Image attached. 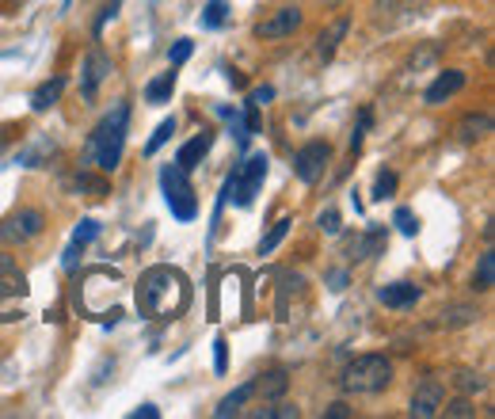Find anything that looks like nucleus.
Here are the masks:
<instances>
[{
	"instance_id": "nucleus-1",
	"label": "nucleus",
	"mask_w": 495,
	"mask_h": 419,
	"mask_svg": "<svg viewBox=\"0 0 495 419\" xmlns=\"http://www.w3.org/2000/svg\"><path fill=\"white\" fill-rule=\"evenodd\" d=\"M191 305V282L180 267L157 263L149 267L138 282V309L149 321H176Z\"/></svg>"
},
{
	"instance_id": "nucleus-2",
	"label": "nucleus",
	"mask_w": 495,
	"mask_h": 419,
	"mask_svg": "<svg viewBox=\"0 0 495 419\" xmlns=\"http://www.w3.org/2000/svg\"><path fill=\"white\" fill-rule=\"evenodd\" d=\"M126 126H130V103H115V111L96 126V134H92V141H88V153L96 157L99 172H115V168L122 164Z\"/></svg>"
},
{
	"instance_id": "nucleus-3",
	"label": "nucleus",
	"mask_w": 495,
	"mask_h": 419,
	"mask_svg": "<svg viewBox=\"0 0 495 419\" xmlns=\"http://www.w3.org/2000/svg\"><path fill=\"white\" fill-rule=\"evenodd\" d=\"M267 168H271V160H267V153H252V157H244L241 164L232 168V176L225 179V187H222V199H218V214H222V206L232 199L236 206H252L255 202V195H260V187H263V179H267ZM213 214V218H218Z\"/></svg>"
},
{
	"instance_id": "nucleus-4",
	"label": "nucleus",
	"mask_w": 495,
	"mask_h": 419,
	"mask_svg": "<svg viewBox=\"0 0 495 419\" xmlns=\"http://www.w3.org/2000/svg\"><path fill=\"white\" fill-rule=\"evenodd\" d=\"M389 382H393V363L385 354H358L343 370V389L347 393H381Z\"/></svg>"
},
{
	"instance_id": "nucleus-5",
	"label": "nucleus",
	"mask_w": 495,
	"mask_h": 419,
	"mask_svg": "<svg viewBox=\"0 0 495 419\" xmlns=\"http://www.w3.org/2000/svg\"><path fill=\"white\" fill-rule=\"evenodd\" d=\"M160 191H164V202L171 210V218L195 221L199 199H195V187H191V179H187V172H183L180 164H168L164 172H160Z\"/></svg>"
},
{
	"instance_id": "nucleus-6",
	"label": "nucleus",
	"mask_w": 495,
	"mask_h": 419,
	"mask_svg": "<svg viewBox=\"0 0 495 419\" xmlns=\"http://www.w3.org/2000/svg\"><path fill=\"white\" fill-rule=\"evenodd\" d=\"M328 160H332V145H328V141L301 145V149L294 153V176H297L301 183H316L320 176L328 172Z\"/></svg>"
},
{
	"instance_id": "nucleus-7",
	"label": "nucleus",
	"mask_w": 495,
	"mask_h": 419,
	"mask_svg": "<svg viewBox=\"0 0 495 419\" xmlns=\"http://www.w3.org/2000/svg\"><path fill=\"white\" fill-rule=\"evenodd\" d=\"M42 225H46L42 210H19V214H12L0 225V244H27L42 233Z\"/></svg>"
},
{
	"instance_id": "nucleus-8",
	"label": "nucleus",
	"mask_w": 495,
	"mask_h": 419,
	"mask_svg": "<svg viewBox=\"0 0 495 419\" xmlns=\"http://www.w3.org/2000/svg\"><path fill=\"white\" fill-rule=\"evenodd\" d=\"M442 404H446V385L438 382V377H423L412 393V408L407 412H412L416 419H430V415L442 412Z\"/></svg>"
},
{
	"instance_id": "nucleus-9",
	"label": "nucleus",
	"mask_w": 495,
	"mask_h": 419,
	"mask_svg": "<svg viewBox=\"0 0 495 419\" xmlns=\"http://www.w3.org/2000/svg\"><path fill=\"white\" fill-rule=\"evenodd\" d=\"M107 77H111V57H103L99 50H92L88 57H84V66H80V96L92 103L99 96V84Z\"/></svg>"
},
{
	"instance_id": "nucleus-10",
	"label": "nucleus",
	"mask_w": 495,
	"mask_h": 419,
	"mask_svg": "<svg viewBox=\"0 0 495 419\" xmlns=\"http://www.w3.org/2000/svg\"><path fill=\"white\" fill-rule=\"evenodd\" d=\"M301 27V12L290 5V8H278V12H271L260 27H255V35L260 38H267V42H274V38H286V35H294Z\"/></svg>"
},
{
	"instance_id": "nucleus-11",
	"label": "nucleus",
	"mask_w": 495,
	"mask_h": 419,
	"mask_svg": "<svg viewBox=\"0 0 495 419\" xmlns=\"http://www.w3.org/2000/svg\"><path fill=\"white\" fill-rule=\"evenodd\" d=\"M419 298H423V290L412 286V282H389V286L377 290V301L385 309H412Z\"/></svg>"
},
{
	"instance_id": "nucleus-12",
	"label": "nucleus",
	"mask_w": 495,
	"mask_h": 419,
	"mask_svg": "<svg viewBox=\"0 0 495 419\" xmlns=\"http://www.w3.org/2000/svg\"><path fill=\"white\" fill-rule=\"evenodd\" d=\"M465 80H469V77H465L461 69H446V73H438V80L427 88V103H430V107H438V103H446L449 96H458V92L465 88Z\"/></svg>"
},
{
	"instance_id": "nucleus-13",
	"label": "nucleus",
	"mask_w": 495,
	"mask_h": 419,
	"mask_svg": "<svg viewBox=\"0 0 495 419\" xmlns=\"http://www.w3.org/2000/svg\"><path fill=\"white\" fill-rule=\"evenodd\" d=\"M210 145H213V134H210V130L195 134V138H191V141L183 145V149L176 153V164L183 168V172H191V168H199V164H202V157L210 153Z\"/></svg>"
},
{
	"instance_id": "nucleus-14",
	"label": "nucleus",
	"mask_w": 495,
	"mask_h": 419,
	"mask_svg": "<svg viewBox=\"0 0 495 419\" xmlns=\"http://www.w3.org/2000/svg\"><path fill=\"white\" fill-rule=\"evenodd\" d=\"M347 31H351V19L343 15V19H335V24L316 38V54H320V61H332L335 57V50H339V42L347 38Z\"/></svg>"
},
{
	"instance_id": "nucleus-15",
	"label": "nucleus",
	"mask_w": 495,
	"mask_h": 419,
	"mask_svg": "<svg viewBox=\"0 0 495 419\" xmlns=\"http://www.w3.org/2000/svg\"><path fill=\"white\" fill-rule=\"evenodd\" d=\"M24 293H27V279L19 275V271H12V275H0V321H12V312L5 309V301L24 298Z\"/></svg>"
},
{
	"instance_id": "nucleus-16",
	"label": "nucleus",
	"mask_w": 495,
	"mask_h": 419,
	"mask_svg": "<svg viewBox=\"0 0 495 419\" xmlns=\"http://www.w3.org/2000/svg\"><path fill=\"white\" fill-rule=\"evenodd\" d=\"M61 92H66V77H54V80H46L42 88H35V96H31V111H50L54 103L61 99Z\"/></svg>"
},
{
	"instance_id": "nucleus-17",
	"label": "nucleus",
	"mask_w": 495,
	"mask_h": 419,
	"mask_svg": "<svg viewBox=\"0 0 495 419\" xmlns=\"http://www.w3.org/2000/svg\"><path fill=\"white\" fill-rule=\"evenodd\" d=\"M381 251H385V229H370V233H362L351 244V256L355 260H370V256H381Z\"/></svg>"
},
{
	"instance_id": "nucleus-18",
	"label": "nucleus",
	"mask_w": 495,
	"mask_h": 419,
	"mask_svg": "<svg viewBox=\"0 0 495 419\" xmlns=\"http://www.w3.org/2000/svg\"><path fill=\"white\" fill-rule=\"evenodd\" d=\"M171 92H176V73L168 69V73H160L145 84V103H168Z\"/></svg>"
},
{
	"instance_id": "nucleus-19",
	"label": "nucleus",
	"mask_w": 495,
	"mask_h": 419,
	"mask_svg": "<svg viewBox=\"0 0 495 419\" xmlns=\"http://www.w3.org/2000/svg\"><path fill=\"white\" fill-rule=\"evenodd\" d=\"M248 396H255V382H244L241 389H232V393L225 396V401H222L218 408H213V415H218V419H229V415H236V412L244 408V401H248Z\"/></svg>"
},
{
	"instance_id": "nucleus-20",
	"label": "nucleus",
	"mask_w": 495,
	"mask_h": 419,
	"mask_svg": "<svg viewBox=\"0 0 495 419\" xmlns=\"http://www.w3.org/2000/svg\"><path fill=\"white\" fill-rule=\"evenodd\" d=\"M491 286H495V251L488 248L484 256H480V263H477V271H472V290L488 293Z\"/></svg>"
},
{
	"instance_id": "nucleus-21",
	"label": "nucleus",
	"mask_w": 495,
	"mask_h": 419,
	"mask_svg": "<svg viewBox=\"0 0 495 419\" xmlns=\"http://www.w3.org/2000/svg\"><path fill=\"white\" fill-rule=\"evenodd\" d=\"M491 134V118L488 115H469V118H461V126H458V138L461 141H484Z\"/></svg>"
},
{
	"instance_id": "nucleus-22",
	"label": "nucleus",
	"mask_w": 495,
	"mask_h": 419,
	"mask_svg": "<svg viewBox=\"0 0 495 419\" xmlns=\"http://www.w3.org/2000/svg\"><path fill=\"white\" fill-rule=\"evenodd\" d=\"M286 385H290L286 370H271V373H263V382H255V389H260L267 401H278V396L286 393Z\"/></svg>"
},
{
	"instance_id": "nucleus-23",
	"label": "nucleus",
	"mask_w": 495,
	"mask_h": 419,
	"mask_svg": "<svg viewBox=\"0 0 495 419\" xmlns=\"http://www.w3.org/2000/svg\"><path fill=\"white\" fill-rule=\"evenodd\" d=\"M218 115L229 122V130H232V138H236V145H241V149H244V145H248V138H252V130H248V122L241 118V115H236L232 107H225V103H218Z\"/></svg>"
},
{
	"instance_id": "nucleus-24",
	"label": "nucleus",
	"mask_w": 495,
	"mask_h": 419,
	"mask_svg": "<svg viewBox=\"0 0 495 419\" xmlns=\"http://www.w3.org/2000/svg\"><path fill=\"white\" fill-rule=\"evenodd\" d=\"M290 225H294L290 218H278V221L271 225V233H267V237L260 240V256H271V251H274L278 244H283V237L290 233Z\"/></svg>"
},
{
	"instance_id": "nucleus-25",
	"label": "nucleus",
	"mask_w": 495,
	"mask_h": 419,
	"mask_svg": "<svg viewBox=\"0 0 495 419\" xmlns=\"http://www.w3.org/2000/svg\"><path fill=\"white\" fill-rule=\"evenodd\" d=\"M229 24V5L225 0H210L202 8V27H225Z\"/></svg>"
},
{
	"instance_id": "nucleus-26",
	"label": "nucleus",
	"mask_w": 495,
	"mask_h": 419,
	"mask_svg": "<svg viewBox=\"0 0 495 419\" xmlns=\"http://www.w3.org/2000/svg\"><path fill=\"white\" fill-rule=\"evenodd\" d=\"M171 134H176V118H164V122L157 126V130H153V138L145 141V157H153V153L160 149V145H164Z\"/></svg>"
},
{
	"instance_id": "nucleus-27",
	"label": "nucleus",
	"mask_w": 495,
	"mask_h": 419,
	"mask_svg": "<svg viewBox=\"0 0 495 419\" xmlns=\"http://www.w3.org/2000/svg\"><path fill=\"white\" fill-rule=\"evenodd\" d=\"M477 317H480L477 309H469V305H454V309H446V312H442V324L458 328V324H469V321H477Z\"/></svg>"
},
{
	"instance_id": "nucleus-28",
	"label": "nucleus",
	"mask_w": 495,
	"mask_h": 419,
	"mask_svg": "<svg viewBox=\"0 0 495 419\" xmlns=\"http://www.w3.org/2000/svg\"><path fill=\"white\" fill-rule=\"evenodd\" d=\"M191 54H195V42H191V38H176V42H171V50H168L171 69H176V66H183V61H187Z\"/></svg>"
},
{
	"instance_id": "nucleus-29",
	"label": "nucleus",
	"mask_w": 495,
	"mask_h": 419,
	"mask_svg": "<svg viewBox=\"0 0 495 419\" xmlns=\"http://www.w3.org/2000/svg\"><path fill=\"white\" fill-rule=\"evenodd\" d=\"M96 237H99V221H96V218H84V221L77 225V233H73V244L84 248V244H92Z\"/></svg>"
},
{
	"instance_id": "nucleus-30",
	"label": "nucleus",
	"mask_w": 495,
	"mask_h": 419,
	"mask_svg": "<svg viewBox=\"0 0 495 419\" xmlns=\"http://www.w3.org/2000/svg\"><path fill=\"white\" fill-rule=\"evenodd\" d=\"M393 225L400 229V233H404V237H416V229H419L416 214H412V210H407V206H400V210H397V214H393Z\"/></svg>"
},
{
	"instance_id": "nucleus-31",
	"label": "nucleus",
	"mask_w": 495,
	"mask_h": 419,
	"mask_svg": "<svg viewBox=\"0 0 495 419\" xmlns=\"http://www.w3.org/2000/svg\"><path fill=\"white\" fill-rule=\"evenodd\" d=\"M397 191V172H377V183H374V199H389Z\"/></svg>"
},
{
	"instance_id": "nucleus-32",
	"label": "nucleus",
	"mask_w": 495,
	"mask_h": 419,
	"mask_svg": "<svg viewBox=\"0 0 495 419\" xmlns=\"http://www.w3.org/2000/svg\"><path fill=\"white\" fill-rule=\"evenodd\" d=\"M458 389H465V393H484L488 389V377H480V373H458Z\"/></svg>"
},
{
	"instance_id": "nucleus-33",
	"label": "nucleus",
	"mask_w": 495,
	"mask_h": 419,
	"mask_svg": "<svg viewBox=\"0 0 495 419\" xmlns=\"http://www.w3.org/2000/svg\"><path fill=\"white\" fill-rule=\"evenodd\" d=\"M213 370H218V373L229 370V343H225V335L213 340Z\"/></svg>"
},
{
	"instance_id": "nucleus-34",
	"label": "nucleus",
	"mask_w": 495,
	"mask_h": 419,
	"mask_svg": "<svg viewBox=\"0 0 495 419\" xmlns=\"http://www.w3.org/2000/svg\"><path fill=\"white\" fill-rule=\"evenodd\" d=\"M255 415H263V419H297V408L294 404H274V408H260Z\"/></svg>"
},
{
	"instance_id": "nucleus-35",
	"label": "nucleus",
	"mask_w": 495,
	"mask_h": 419,
	"mask_svg": "<svg viewBox=\"0 0 495 419\" xmlns=\"http://www.w3.org/2000/svg\"><path fill=\"white\" fill-rule=\"evenodd\" d=\"M316 225H320V229H325V233H328V237H335V233H339V229H343V225H339V214H335V210H325V214H320V218H316Z\"/></svg>"
},
{
	"instance_id": "nucleus-36",
	"label": "nucleus",
	"mask_w": 495,
	"mask_h": 419,
	"mask_svg": "<svg viewBox=\"0 0 495 419\" xmlns=\"http://www.w3.org/2000/svg\"><path fill=\"white\" fill-rule=\"evenodd\" d=\"M370 122H374V115H370V111H362V118H358V126H355V134H351V153L362 145V134L370 130Z\"/></svg>"
},
{
	"instance_id": "nucleus-37",
	"label": "nucleus",
	"mask_w": 495,
	"mask_h": 419,
	"mask_svg": "<svg viewBox=\"0 0 495 419\" xmlns=\"http://www.w3.org/2000/svg\"><path fill=\"white\" fill-rule=\"evenodd\" d=\"M271 99H274L271 84H260V88H252V96H248V103H255V107H263V103H271Z\"/></svg>"
},
{
	"instance_id": "nucleus-38",
	"label": "nucleus",
	"mask_w": 495,
	"mask_h": 419,
	"mask_svg": "<svg viewBox=\"0 0 495 419\" xmlns=\"http://www.w3.org/2000/svg\"><path fill=\"white\" fill-rule=\"evenodd\" d=\"M80 191H92V195H107V183L103 179H88V176H80Z\"/></svg>"
},
{
	"instance_id": "nucleus-39",
	"label": "nucleus",
	"mask_w": 495,
	"mask_h": 419,
	"mask_svg": "<svg viewBox=\"0 0 495 419\" xmlns=\"http://www.w3.org/2000/svg\"><path fill=\"white\" fill-rule=\"evenodd\" d=\"M442 408H446V404H442ZM446 415H472V404H469V401H454V404L446 408Z\"/></svg>"
},
{
	"instance_id": "nucleus-40",
	"label": "nucleus",
	"mask_w": 495,
	"mask_h": 419,
	"mask_svg": "<svg viewBox=\"0 0 495 419\" xmlns=\"http://www.w3.org/2000/svg\"><path fill=\"white\" fill-rule=\"evenodd\" d=\"M328 282H332V290H343V286H347V271H332Z\"/></svg>"
},
{
	"instance_id": "nucleus-41",
	"label": "nucleus",
	"mask_w": 495,
	"mask_h": 419,
	"mask_svg": "<svg viewBox=\"0 0 495 419\" xmlns=\"http://www.w3.org/2000/svg\"><path fill=\"white\" fill-rule=\"evenodd\" d=\"M141 415H145V419H157L160 412H157L153 404H141V408H134V419H141Z\"/></svg>"
},
{
	"instance_id": "nucleus-42",
	"label": "nucleus",
	"mask_w": 495,
	"mask_h": 419,
	"mask_svg": "<svg viewBox=\"0 0 495 419\" xmlns=\"http://www.w3.org/2000/svg\"><path fill=\"white\" fill-rule=\"evenodd\" d=\"M328 415H332V419H343V415H351V408L339 401V404H332V408H328Z\"/></svg>"
},
{
	"instance_id": "nucleus-43",
	"label": "nucleus",
	"mask_w": 495,
	"mask_h": 419,
	"mask_svg": "<svg viewBox=\"0 0 495 419\" xmlns=\"http://www.w3.org/2000/svg\"><path fill=\"white\" fill-rule=\"evenodd\" d=\"M12 271H15L12 256H5V251H0V275H12Z\"/></svg>"
}]
</instances>
